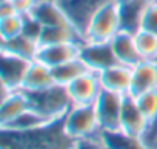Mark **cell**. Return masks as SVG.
Wrapping results in <instances>:
<instances>
[{"label":"cell","mask_w":157,"mask_h":149,"mask_svg":"<svg viewBox=\"0 0 157 149\" xmlns=\"http://www.w3.org/2000/svg\"><path fill=\"white\" fill-rule=\"evenodd\" d=\"M29 63L31 61L20 57L2 52V95H6L11 91L22 89Z\"/></svg>","instance_id":"cell-8"},{"label":"cell","mask_w":157,"mask_h":149,"mask_svg":"<svg viewBox=\"0 0 157 149\" xmlns=\"http://www.w3.org/2000/svg\"><path fill=\"white\" fill-rule=\"evenodd\" d=\"M28 95H29L33 108L39 109L40 112H43L45 115H48L49 118L56 121H60L72 106V102L66 88L59 86V85H54L49 89L28 94Z\"/></svg>","instance_id":"cell-3"},{"label":"cell","mask_w":157,"mask_h":149,"mask_svg":"<svg viewBox=\"0 0 157 149\" xmlns=\"http://www.w3.org/2000/svg\"><path fill=\"white\" fill-rule=\"evenodd\" d=\"M102 141L106 149H154L146 138H139V137H131L123 134L122 131L119 132H102L100 134Z\"/></svg>","instance_id":"cell-20"},{"label":"cell","mask_w":157,"mask_h":149,"mask_svg":"<svg viewBox=\"0 0 157 149\" xmlns=\"http://www.w3.org/2000/svg\"><path fill=\"white\" fill-rule=\"evenodd\" d=\"M72 105H94L102 94V82L99 72L88 71L66 86Z\"/></svg>","instance_id":"cell-6"},{"label":"cell","mask_w":157,"mask_h":149,"mask_svg":"<svg viewBox=\"0 0 157 149\" xmlns=\"http://www.w3.org/2000/svg\"><path fill=\"white\" fill-rule=\"evenodd\" d=\"M82 43L72 42V43H59V45H42L39 51V60L46 63L51 68L63 65L69 60L80 57Z\"/></svg>","instance_id":"cell-13"},{"label":"cell","mask_w":157,"mask_h":149,"mask_svg":"<svg viewBox=\"0 0 157 149\" xmlns=\"http://www.w3.org/2000/svg\"><path fill=\"white\" fill-rule=\"evenodd\" d=\"M28 108H31V100H29L28 92L22 89L11 91L6 95H2V103H0V128L6 126L13 120H16Z\"/></svg>","instance_id":"cell-16"},{"label":"cell","mask_w":157,"mask_h":149,"mask_svg":"<svg viewBox=\"0 0 157 149\" xmlns=\"http://www.w3.org/2000/svg\"><path fill=\"white\" fill-rule=\"evenodd\" d=\"M155 149H157V143H155Z\"/></svg>","instance_id":"cell-29"},{"label":"cell","mask_w":157,"mask_h":149,"mask_svg":"<svg viewBox=\"0 0 157 149\" xmlns=\"http://www.w3.org/2000/svg\"><path fill=\"white\" fill-rule=\"evenodd\" d=\"M63 132L74 141L102 134L94 105H72L62 118Z\"/></svg>","instance_id":"cell-2"},{"label":"cell","mask_w":157,"mask_h":149,"mask_svg":"<svg viewBox=\"0 0 157 149\" xmlns=\"http://www.w3.org/2000/svg\"><path fill=\"white\" fill-rule=\"evenodd\" d=\"M120 131L126 135L139 138H146L151 132V125L140 111L136 97L132 95H125L120 117Z\"/></svg>","instance_id":"cell-7"},{"label":"cell","mask_w":157,"mask_h":149,"mask_svg":"<svg viewBox=\"0 0 157 149\" xmlns=\"http://www.w3.org/2000/svg\"><path fill=\"white\" fill-rule=\"evenodd\" d=\"M136 102L140 111L143 112V115L146 117V120L149 121L151 129H152V126L157 123V89L137 95Z\"/></svg>","instance_id":"cell-24"},{"label":"cell","mask_w":157,"mask_h":149,"mask_svg":"<svg viewBox=\"0 0 157 149\" xmlns=\"http://www.w3.org/2000/svg\"><path fill=\"white\" fill-rule=\"evenodd\" d=\"M57 2L69 17L74 28L82 35H85V31L93 16L103 5L113 2V0H57Z\"/></svg>","instance_id":"cell-5"},{"label":"cell","mask_w":157,"mask_h":149,"mask_svg":"<svg viewBox=\"0 0 157 149\" xmlns=\"http://www.w3.org/2000/svg\"><path fill=\"white\" fill-rule=\"evenodd\" d=\"M72 149H106V147H105V144L102 141V137L97 135V137H91V138H83V140L74 141Z\"/></svg>","instance_id":"cell-26"},{"label":"cell","mask_w":157,"mask_h":149,"mask_svg":"<svg viewBox=\"0 0 157 149\" xmlns=\"http://www.w3.org/2000/svg\"><path fill=\"white\" fill-rule=\"evenodd\" d=\"M157 89V60H140L132 66V86L131 94L137 97L140 94Z\"/></svg>","instance_id":"cell-12"},{"label":"cell","mask_w":157,"mask_h":149,"mask_svg":"<svg viewBox=\"0 0 157 149\" xmlns=\"http://www.w3.org/2000/svg\"><path fill=\"white\" fill-rule=\"evenodd\" d=\"M83 42V35L72 25L65 26H49L43 28L40 34V45H59V43H72Z\"/></svg>","instance_id":"cell-19"},{"label":"cell","mask_w":157,"mask_h":149,"mask_svg":"<svg viewBox=\"0 0 157 149\" xmlns=\"http://www.w3.org/2000/svg\"><path fill=\"white\" fill-rule=\"evenodd\" d=\"M134 39L142 60H157V32L139 28L134 32Z\"/></svg>","instance_id":"cell-22"},{"label":"cell","mask_w":157,"mask_h":149,"mask_svg":"<svg viewBox=\"0 0 157 149\" xmlns=\"http://www.w3.org/2000/svg\"><path fill=\"white\" fill-rule=\"evenodd\" d=\"M140 28L157 32V0H149L140 22Z\"/></svg>","instance_id":"cell-25"},{"label":"cell","mask_w":157,"mask_h":149,"mask_svg":"<svg viewBox=\"0 0 157 149\" xmlns=\"http://www.w3.org/2000/svg\"><path fill=\"white\" fill-rule=\"evenodd\" d=\"M43 28L49 26H65L72 25L63 8L57 0H39L33 14H31ZM74 26V25H72Z\"/></svg>","instance_id":"cell-15"},{"label":"cell","mask_w":157,"mask_h":149,"mask_svg":"<svg viewBox=\"0 0 157 149\" xmlns=\"http://www.w3.org/2000/svg\"><path fill=\"white\" fill-rule=\"evenodd\" d=\"M54 85H56V80H54L52 68L39 58L33 60L28 66L26 74H25L22 91H25L28 94H34V92L49 89Z\"/></svg>","instance_id":"cell-11"},{"label":"cell","mask_w":157,"mask_h":149,"mask_svg":"<svg viewBox=\"0 0 157 149\" xmlns=\"http://www.w3.org/2000/svg\"><path fill=\"white\" fill-rule=\"evenodd\" d=\"M99 76H100L102 88L105 91H111V92L122 94V95L131 94V86H132V68L131 66L114 63L109 68L99 72Z\"/></svg>","instance_id":"cell-9"},{"label":"cell","mask_w":157,"mask_h":149,"mask_svg":"<svg viewBox=\"0 0 157 149\" xmlns=\"http://www.w3.org/2000/svg\"><path fill=\"white\" fill-rule=\"evenodd\" d=\"M40 42L28 34H20L14 39L10 40H2V52H8L11 55L20 57L23 60L33 61L39 57V51H40Z\"/></svg>","instance_id":"cell-18"},{"label":"cell","mask_w":157,"mask_h":149,"mask_svg":"<svg viewBox=\"0 0 157 149\" xmlns=\"http://www.w3.org/2000/svg\"><path fill=\"white\" fill-rule=\"evenodd\" d=\"M125 95L116 94L111 91H102L97 102L94 103L100 131L102 132H119L120 131V117Z\"/></svg>","instance_id":"cell-4"},{"label":"cell","mask_w":157,"mask_h":149,"mask_svg":"<svg viewBox=\"0 0 157 149\" xmlns=\"http://www.w3.org/2000/svg\"><path fill=\"white\" fill-rule=\"evenodd\" d=\"M80 58L90 68V71L102 72L103 69L109 68L111 65L117 63L111 43H96V42H82L80 48Z\"/></svg>","instance_id":"cell-10"},{"label":"cell","mask_w":157,"mask_h":149,"mask_svg":"<svg viewBox=\"0 0 157 149\" xmlns=\"http://www.w3.org/2000/svg\"><path fill=\"white\" fill-rule=\"evenodd\" d=\"M88 71H90V68L85 65V61L80 57H77L74 60H69V61H66L63 65H59V66L52 68L56 85L65 86V88L69 83H72L75 79L83 76L85 72H88Z\"/></svg>","instance_id":"cell-21"},{"label":"cell","mask_w":157,"mask_h":149,"mask_svg":"<svg viewBox=\"0 0 157 149\" xmlns=\"http://www.w3.org/2000/svg\"><path fill=\"white\" fill-rule=\"evenodd\" d=\"M54 123H57V121L31 106L23 114H20L16 120H13L6 126H2V131H5V132H31V131H37V129L46 128Z\"/></svg>","instance_id":"cell-17"},{"label":"cell","mask_w":157,"mask_h":149,"mask_svg":"<svg viewBox=\"0 0 157 149\" xmlns=\"http://www.w3.org/2000/svg\"><path fill=\"white\" fill-rule=\"evenodd\" d=\"M109 43H111V48H113V52H114L117 63H122V65L132 68L142 60L140 52H139L137 45H136L134 32L122 29Z\"/></svg>","instance_id":"cell-14"},{"label":"cell","mask_w":157,"mask_h":149,"mask_svg":"<svg viewBox=\"0 0 157 149\" xmlns=\"http://www.w3.org/2000/svg\"><path fill=\"white\" fill-rule=\"evenodd\" d=\"M19 14L14 3L11 0H2L0 2V19H5V17H11V16H16Z\"/></svg>","instance_id":"cell-27"},{"label":"cell","mask_w":157,"mask_h":149,"mask_svg":"<svg viewBox=\"0 0 157 149\" xmlns=\"http://www.w3.org/2000/svg\"><path fill=\"white\" fill-rule=\"evenodd\" d=\"M123 29L122 20V5L116 0L103 5L88 23L83 40L96 42V43H108L111 42L120 31Z\"/></svg>","instance_id":"cell-1"},{"label":"cell","mask_w":157,"mask_h":149,"mask_svg":"<svg viewBox=\"0 0 157 149\" xmlns=\"http://www.w3.org/2000/svg\"><path fill=\"white\" fill-rule=\"evenodd\" d=\"M116 2H119L120 5H125V3H129V2H134V0H116Z\"/></svg>","instance_id":"cell-28"},{"label":"cell","mask_w":157,"mask_h":149,"mask_svg":"<svg viewBox=\"0 0 157 149\" xmlns=\"http://www.w3.org/2000/svg\"><path fill=\"white\" fill-rule=\"evenodd\" d=\"M25 23L26 17L22 14H16L11 17L0 19V39L10 40L25 32Z\"/></svg>","instance_id":"cell-23"}]
</instances>
